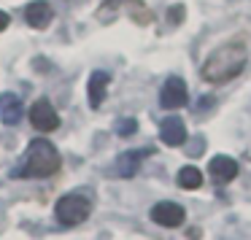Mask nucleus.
Segmentation results:
<instances>
[{"mask_svg": "<svg viewBox=\"0 0 251 240\" xmlns=\"http://www.w3.org/2000/svg\"><path fill=\"white\" fill-rule=\"evenodd\" d=\"M159 138H162L165 146H181L186 141V124L178 116H168L159 124Z\"/></svg>", "mask_w": 251, "mask_h": 240, "instance_id": "1a4fd4ad", "label": "nucleus"}, {"mask_svg": "<svg viewBox=\"0 0 251 240\" xmlns=\"http://www.w3.org/2000/svg\"><path fill=\"white\" fill-rule=\"evenodd\" d=\"M135 130H138V121H135V119H122V121H119V127H116V132H119L122 138L135 135Z\"/></svg>", "mask_w": 251, "mask_h": 240, "instance_id": "4468645a", "label": "nucleus"}, {"mask_svg": "<svg viewBox=\"0 0 251 240\" xmlns=\"http://www.w3.org/2000/svg\"><path fill=\"white\" fill-rule=\"evenodd\" d=\"M151 154V148H141V151H125L119 154V159H116V175H122V178H132V175L138 173V168H141V162Z\"/></svg>", "mask_w": 251, "mask_h": 240, "instance_id": "9b49d317", "label": "nucleus"}, {"mask_svg": "<svg viewBox=\"0 0 251 240\" xmlns=\"http://www.w3.org/2000/svg\"><path fill=\"white\" fill-rule=\"evenodd\" d=\"M51 17H54V11H51V6L46 0H33V3L25 8V22L35 30H46L51 24Z\"/></svg>", "mask_w": 251, "mask_h": 240, "instance_id": "0eeeda50", "label": "nucleus"}, {"mask_svg": "<svg viewBox=\"0 0 251 240\" xmlns=\"http://www.w3.org/2000/svg\"><path fill=\"white\" fill-rule=\"evenodd\" d=\"M89 213H92V202L84 194H65L54 205V216L62 227H78L89 218Z\"/></svg>", "mask_w": 251, "mask_h": 240, "instance_id": "7ed1b4c3", "label": "nucleus"}, {"mask_svg": "<svg viewBox=\"0 0 251 240\" xmlns=\"http://www.w3.org/2000/svg\"><path fill=\"white\" fill-rule=\"evenodd\" d=\"M168 17H170V22H173V24H178L181 17H184V6H173V8L168 11Z\"/></svg>", "mask_w": 251, "mask_h": 240, "instance_id": "2eb2a0df", "label": "nucleus"}, {"mask_svg": "<svg viewBox=\"0 0 251 240\" xmlns=\"http://www.w3.org/2000/svg\"><path fill=\"white\" fill-rule=\"evenodd\" d=\"M184 218H186V213L178 202H157L151 208V221L159 224V227H181Z\"/></svg>", "mask_w": 251, "mask_h": 240, "instance_id": "423d86ee", "label": "nucleus"}, {"mask_svg": "<svg viewBox=\"0 0 251 240\" xmlns=\"http://www.w3.org/2000/svg\"><path fill=\"white\" fill-rule=\"evenodd\" d=\"M186 103H189V89H186V84L178 76H170L165 81L162 92H159V105L176 111V108H184Z\"/></svg>", "mask_w": 251, "mask_h": 240, "instance_id": "39448f33", "label": "nucleus"}, {"mask_svg": "<svg viewBox=\"0 0 251 240\" xmlns=\"http://www.w3.org/2000/svg\"><path fill=\"white\" fill-rule=\"evenodd\" d=\"M105 6H111V8H116V6H122V3H127V0H103Z\"/></svg>", "mask_w": 251, "mask_h": 240, "instance_id": "f3484780", "label": "nucleus"}, {"mask_svg": "<svg viewBox=\"0 0 251 240\" xmlns=\"http://www.w3.org/2000/svg\"><path fill=\"white\" fill-rule=\"evenodd\" d=\"M108 84H111V76L105 71H95L87 81V97H89V105L92 108H100L105 100V92H108Z\"/></svg>", "mask_w": 251, "mask_h": 240, "instance_id": "9d476101", "label": "nucleus"}, {"mask_svg": "<svg viewBox=\"0 0 251 240\" xmlns=\"http://www.w3.org/2000/svg\"><path fill=\"white\" fill-rule=\"evenodd\" d=\"M176 181H178L181 189H200V186H202V173L197 168H192V165H186V168L178 170Z\"/></svg>", "mask_w": 251, "mask_h": 240, "instance_id": "ddd939ff", "label": "nucleus"}, {"mask_svg": "<svg viewBox=\"0 0 251 240\" xmlns=\"http://www.w3.org/2000/svg\"><path fill=\"white\" fill-rule=\"evenodd\" d=\"M246 62H249L246 44L243 41H229V44H222L219 49H213L205 57V62L200 68V76L208 84H227L243 73Z\"/></svg>", "mask_w": 251, "mask_h": 240, "instance_id": "f257e3e1", "label": "nucleus"}, {"mask_svg": "<svg viewBox=\"0 0 251 240\" xmlns=\"http://www.w3.org/2000/svg\"><path fill=\"white\" fill-rule=\"evenodd\" d=\"M62 157L57 151L54 143H49L46 138H35L27 146V154H25L19 170H14L17 178H49L60 170Z\"/></svg>", "mask_w": 251, "mask_h": 240, "instance_id": "f03ea898", "label": "nucleus"}, {"mask_svg": "<svg viewBox=\"0 0 251 240\" xmlns=\"http://www.w3.org/2000/svg\"><path fill=\"white\" fill-rule=\"evenodd\" d=\"M8 22H11V19H8V14H6V11H0V33L8 27Z\"/></svg>", "mask_w": 251, "mask_h": 240, "instance_id": "dca6fc26", "label": "nucleus"}, {"mask_svg": "<svg viewBox=\"0 0 251 240\" xmlns=\"http://www.w3.org/2000/svg\"><path fill=\"white\" fill-rule=\"evenodd\" d=\"M30 124L35 127L38 132H54L60 127V114L54 111V105L49 100H35L30 105Z\"/></svg>", "mask_w": 251, "mask_h": 240, "instance_id": "20e7f679", "label": "nucleus"}, {"mask_svg": "<svg viewBox=\"0 0 251 240\" xmlns=\"http://www.w3.org/2000/svg\"><path fill=\"white\" fill-rule=\"evenodd\" d=\"M208 173H211L213 181H219V184H229V181L238 175V162H235L232 157H227V154H216V157L208 162Z\"/></svg>", "mask_w": 251, "mask_h": 240, "instance_id": "6e6552de", "label": "nucleus"}, {"mask_svg": "<svg viewBox=\"0 0 251 240\" xmlns=\"http://www.w3.org/2000/svg\"><path fill=\"white\" fill-rule=\"evenodd\" d=\"M19 119H22V100L11 92L3 95V100H0V121L14 127V124H19Z\"/></svg>", "mask_w": 251, "mask_h": 240, "instance_id": "f8f14e48", "label": "nucleus"}]
</instances>
